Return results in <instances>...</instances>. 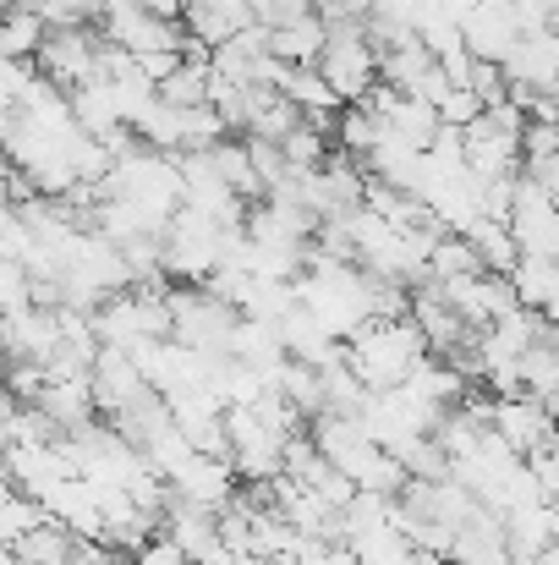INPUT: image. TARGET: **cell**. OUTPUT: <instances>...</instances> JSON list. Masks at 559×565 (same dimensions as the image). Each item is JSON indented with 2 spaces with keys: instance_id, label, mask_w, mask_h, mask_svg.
I'll use <instances>...</instances> for the list:
<instances>
[{
  "instance_id": "1",
  "label": "cell",
  "mask_w": 559,
  "mask_h": 565,
  "mask_svg": "<svg viewBox=\"0 0 559 565\" xmlns=\"http://www.w3.org/2000/svg\"><path fill=\"white\" fill-rule=\"evenodd\" d=\"M428 358V335L411 313L400 319H368L357 335H346V369L363 379L368 390H395L406 374Z\"/></svg>"
},
{
  "instance_id": "2",
  "label": "cell",
  "mask_w": 559,
  "mask_h": 565,
  "mask_svg": "<svg viewBox=\"0 0 559 565\" xmlns=\"http://www.w3.org/2000/svg\"><path fill=\"white\" fill-rule=\"evenodd\" d=\"M324 72V83L341 94V105H357L378 88V50L368 39V22L363 17H346V22H330V39H324V55L313 61Z\"/></svg>"
},
{
  "instance_id": "3",
  "label": "cell",
  "mask_w": 559,
  "mask_h": 565,
  "mask_svg": "<svg viewBox=\"0 0 559 565\" xmlns=\"http://www.w3.org/2000/svg\"><path fill=\"white\" fill-rule=\"evenodd\" d=\"M219 220H208V214H197V209H176L171 214V225L160 231V269H165V280H192V286H203L214 269H219Z\"/></svg>"
},
{
  "instance_id": "4",
  "label": "cell",
  "mask_w": 559,
  "mask_h": 565,
  "mask_svg": "<svg viewBox=\"0 0 559 565\" xmlns=\"http://www.w3.org/2000/svg\"><path fill=\"white\" fill-rule=\"evenodd\" d=\"M171 302V335L203 352V358H230V330H236V308L219 302L208 286L197 291H165Z\"/></svg>"
},
{
  "instance_id": "5",
  "label": "cell",
  "mask_w": 559,
  "mask_h": 565,
  "mask_svg": "<svg viewBox=\"0 0 559 565\" xmlns=\"http://www.w3.org/2000/svg\"><path fill=\"white\" fill-rule=\"evenodd\" d=\"M99 39L88 28H44V44H39V77H50L55 88H83L94 83L99 72Z\"/></svg>"
},
{
  "instance_id": "6",
  "label": "cell",
  "mask_w": 559,
  "mask_h": 565,
  "mask_svg": "<svg viewBox=\"0 0 559 565\" xmlns=\"http://www.w3.org/2000/svg\"><path fill=\"white\" fill-rule=\"evenodd\" d=\"M510 450H559V423L544 412L538 395H494V423H488Z\"/></svg>"
},
{
  "instance_id": "7",
  "label": "cell",
  "mask_w": 559,
  "mask_h": 565,
  "mask_svg": "<svg viewBox=\"0 0 559 565\" xmlns=\"http://www.w3.org/2000/svg\"><path fill=\"white\" fill-rule=\"evenodd\" d=\"M461 39L472 50V61H505L522 39V17H516V0H477L466 17H461Z\"/></svg>"
},
{
  "instance_id": "8",
  "label": "cell",
  "mask_w": 559,
  "mask_h": 565,
  "mask_svg": "<svg viewBox=\"0 0 559 565\" xmlns=\"http://www.w3.org/2000/svg\"><path fill=\"white\" fill-rule=\"evenodd\" d=\"M88 384H94L99 412H110V417H116V412H127L138 395H149V390H154L127 347H99V358H94V369H88Z\"/></svg>"
},
{
  "instance_id": "9",
  "label": "cell",
  "mask_w": 559,
  "mask_h": 565,
  "mask_svg": "<svg viewBox=\"0 0 559 565\" xmlns=\"http://www.w3.org/2000/svg\"><path fill=\"white\" fill-rule=\"evenodd\" d=\"M236 467H230V456H203V450H192L182 467L171 472V489L182 494V500H197V505H208V511H225L230 500H236Z\"/></svg>"
},
{
  "instance_id": "10",
  "label": "cell",
  "mask_w": 559,
  "mask_h": 565,
  "mask_svg": "<svg viewBox=\"0 0 559 565\" xmlns=\"http://www.w3.org/2000/svg\"><path fill=\"white\" fill-rule=\"evenodd\" d=\"M55 347H61L55 308H22V313H6L0 319V352L11 363H50Z\"/></svg>"
},
{
  "instance_id": "11",
  "label": "cell",
  "mask_w": 559,
  "mask_h": 565,
  "mask_svg": "<svg viewBox=\"0 0 559 565\" xmlns=\"http://www.w3.org/2000/svg\"><path fill=\"white\" fill-rule=\"evenodd\" d=\"M324 39H330V22L319 17V6H297L269 28V50L291 66H313L324 55Z\"/></svg>"
},
{
  "instance_id": "12",
  "label": "cell",
  "mask_w": 559,
  "mask_h": 565,
  "mask_svg": "<svg viewBox=\"0 0 559 565\" xmlns=\"http://www.w3.org/2000/svg\"><path fill=\"white\" fill-rule=\"evenodd\" d=\"M160 533H171L176 544H182L192 565L208 561L225 539H219V511H208V505H197V500H182V494H171V505H165V516H160Z\"/></svg>"
},
{
  "instance_id": "13",
  "label": "cell",
  "mask_w": 559,
  "mask_h": 565,
  "mask_svg": "<svg viewBox=\"0 0 559 565\" xmlns=\"http://www.w3.org/2000/svg\"><path fill=\"white\" fill-rule=\"evenodd\" d=\"M280 341H286V358H297V363H313V369H330V363H341L346 358V341H335L302 302L280 319Z\"/></svg>"
},
{
  "instance_id": "14",
  "label": "cell",
  "mask_w": 559,
  "mask_h": 565,
  "mask_svg": "<svg viewBox=\"0 0 559 565\" xmlns=\"http://www.w3.org/2000/svg\"><path fill=\"white\" fill-rule=\"evenodd\" d=\"M61 434H72V428H83V423H94V412H99V401H94V384L88 374L77 379H44V390H39V401H33Z\"/></svg>"
},
{
  "instance_id": "15",
  "label": "cell",
  "mask_w": 559,
  "mask_h": 565,
  "mask_svg": "<svg viewBox=\"0 0 559 565\" xmlns=\"http://www.w3.org/2000/svg\"><path fill=\"white\" fill-rule=\"evenodd\" d=\"M230 358H236V363H247V369H258V374H275V369L286 363V341H280V324L236 313V330H230Z\"/></svg>"
},
{
  "instance_id": "16",
  "label": "cell",
  "mask_w": 559,
  "mask_h": 565,
  "mask_svg": "<svg viewBox=\"0 0 559 565\" xmlns=\"http://www.w3.org/2000/svg\"><path fill=\"white\" fill-rule=\"evenodd\" d=\"M368 39L373 50H400V44H417V6L411 0H373L368 6Z\"/></svg>"
},
{
  "instance_id": "17",
  "label": "cell",
  "mask_w": 559,
  "mask_h": 565,
  "mask_svg": "<svg viewBox=\"0 0 559 565\" xmlns=\"http://www.w3.org/2000/svg\"><path fill=\"white\" fill-rule=\"evenodd\" d=\"M466 242L477 247V264H483V275H510V269L522 264V247H516L510 225H505V220H494V214H483V220L466 231Z\"/></svg>"
},
{
  "instance_id": "18",
  "label": "cell",
  "mask_w": 559,
  "mask_h": 565,
  "mask_svg": "<svg viewBox=\"0 0 559 565\" xmlns=\"http://www.w3.org/2000/svg\"><path fill=\"white\" fill-rule=\"evenodd\" d=\"M208 160H214L219 182L236 192V198H247V203H258V198H264V177H258V166H252L247 143H230V138H219V143L208 149Z\"/></svg>"
},
{
  "instance_id": "19",
  "label": "cell",
  "mask_w": 559,
  "mask_h": 565,
  "mask_svg": "<svg viewBox=\"0 0 559 565\" xmlns=\"http://www.w3.org/2000/svg\"><path fill=\"white\" fill-rule=\"evenodd\" d=\"M208 83H214V72H208V55L203 50H192L182 66L160 83V99L165 105H176V110H192V105H208Z\"/></svg>"
},
{
  "instance_id": "20",
  "label": "cell",
  "mask_w": 559,
  "mask_h": 565,
  "mask_svg": "<svg viewBox=\"0 0 559 565\" xmlns=\"http://www.w3.org/2000/svg\"><path fill=\"white\" fill-rule=\"evenodd\" d=\"M510 286L522 297V308H544L549 297L559 291V258H544V253H522V264L510 269Z\"/></svg>"
},
{
  "instance_id": "21",
  "label": "cell",
  "mask_w": 559,
  "mask_h": 565,
  "mask_svg": "<svg viewBox=\"0 0 559 565\" xmlns=\"http://www.w3.org/2000/svg\"><path fill=\"white\" fill-rule=\"evenodd\" d=\"M384 132H389V127H384V116L373 110L368 99H357V105H346V110L335 116V143H341L346 154H357V160L368 154Z\"/></svg>"
},
{
  "instance_id": "22",
  "label": "cell",
  "mask_w": 559,
  "mask_h": 565,
  "mask_svg": "<svg viewBox=\"0 0 559 565\" xmlns=\"http://www.w3.org/2000/svg\"><path fill=\"white\" fill-rule=\"evenodd\" d=\"M455 275H483L477 247L455 231H439V242L428 247V280H455Z\"/></svg>"
},
{
  "instance_id": "23",
  "label": "cell",
  "mask_w": 559,
  "mask_h": 565,
  "mask_svg": "<svg viewBox=\"0 0 559 565\" xmlns=\"http://www.w3.org/2000/svg\"><path fill=\"white\" fill-rule=\"evenodd\" d=\"M39 44H44V22H39V11H33V6H11V11L0 17V55H11V61H33Z\"/></svg>"
},
{
  "instance_id": "24",
  "label": "cell",
  "mask_w": 559,
  "mask_h": 565,
  "mask_svg": "<svg viewBox=\"0 0 559 565\" xmlns=\"http://www.w3.org/2000/svg\"><path fill=\"white\" fill-rule=\"evenodd\" d=\"M280 154H286V166H291V171H319V166L330 160V132H324V127H313V121L302 116V121L280 138Z\"/></svg>"
},
{
  "instance_id": "25",
  "label": "cell",
  "mask_w": 559,
  "mask_h": 565,
  "mask_svg": "<svg viewBox=\"0 0 559 565\" xmlns=\"http://www.w3.org/2000/svg\"><path fill=\"white\" fill-rule=\"evenodd\" d=\"M28 6L39 11L44 28H88V22H99L105 0H28Z\"/></svg>"
},
{
  "instance_id": "26",
  "label": "cell",
  "mask_w": 559,
  "mask_h": 565,
  "mask_svg": "<svg viewBox=\"0 0 559 565\" xmlns=\"http://www.w3.org/2000/svg\"><path fill=\"white\" fill-rule=\"evenodd\" d=\"M297 121H302V110H297L286 94H275V99H269V105L252 116V127H247V132H252V138H269V143H280V138H286Z\"/></svg>"
},
{
  "instance_id": "27",
  "label": "cell",
  "mask_w": 559,
  "mask_h": 565,
  "mask_svg": "<svg viewBox=\"0 0 559 565\" xmlns=\"http://www.w3.org/2000/svg\"><path fill=\"white\" fill-rule=\"evenodd\" d=\"M22 308H33V275L17 258H0V319Z\"/></svg>"
},
{
  "instance_id": "28",
  "label": "cell",
  "mask_w": 559,
  "mask_h": 565,
  "mask_svg": "<svg viewBox=\"0 0 559 565\" xmlns=\"http://www.w3.org/2000/svg\"><path fill=\"white\" fill-rule=\"evenodd\" d=\"M549 154H559V121L527 116V127H522V160H549Z\"/></svg>"
},
{
  "instance_id": "29",
  "label": "cell",
  "mask_w": 559,
  "mask_h": 565,
  "mask_svg": "<svg viewBox=\"0 0 559 565\" xmlns=\"http://www.w3.org/2000/svg\"><path fill=\"white\" fill-rule=\"evenodd\" d=\"M466 88H472L483 105H499L510 83H505V66H499V61H472V72H466Z\"/></svg>"
},
{
  "instance_id": "30",
  "label": "cell",
  "mask_w": 559,
  "mask_h": 565,
  "mask_svg": "<svg viewBox=\"0 0 559 565\" xmlns=\"http://www.w3.org/2000/svg\"><path fill=\"white\" fill-rule=\"evenodd\" d=\"M477 116H483V99H477L472 88H450L444 105H439V121H444V127H472Z\"/></svg>"
},
{
  "instance_id": "31",
  "label": "cell",
  "mask_w": 559,
  "mask_h": 565,
  "mask_svg": "<svg viewBox=\"0 0 559 565\" xmlns=\"http://www.w3.org/2000/svg\"><path fill=\"white\" fill-rule=\"evenodd\" d=\"M132 561L138 565H192V555H186L171 533H160V539H143V550H138Z\"/></svg>"
},
{
  "instance_id": "32",
  "label": "cell",
  "mask_w": 559,
  "mask_h": 565,
  "mask_svg": "<svg viewBox=\"0 0 559 565\" xmlns=\"http://www.w3.org/2000/svg\"><path fill=\"white\" fill-rule=\"evenodd\" d=\"M182 61H186V50H149V55H138V72H143V77L160 88V83H165V77H171Z\"/></svg>"
},
{
  "instance_id": "33",
  "label": "cell",
  "mask_w": 559,
  "mask_h": 565,
  "mask_svg": "<svg viewBox=\"0 0 559 565\" xmlns=\"http://www.w3.org/2000/svg\"><path fill=\"white\" fill-rule=\"evenodd\" d=\"M527 467L538 472V483H544L549 505L559 511V450H533V456H527Z\"/></svg>"
},
{
  "instance_id": "34",
  "label": "cell",
  "mask_w": 559,
  "mask_h": 565,
  "mask_svg": "<svg viewBox=\"0 0 559 565\" xmlns=\"http://www.w3.org/2000/svg\"><path fill=\"white\" fill-rule=\"evenodd\" d=\"M559 0H516V17H522V33H549Z\"/></svg>"
},
{
  "instance_id": "35",
  "label": "cell",
  "mask_w": 559,
  "mask_h": 565,
  "mask_svg": "<svg viewBox=\"0 0 559 565\" xmlns=\"http://www.w3.org/2000/svg\"><path fill=\"white\" fill-rule=\"evenodd\" d=\"M197 6H219V11H230V17H241V22H258L247 0H197Z\"/></svg>"
},
{
  "instance_id": "36",
  "label": "cell",
  "mask_w": 559,
  "mask_h": 565,
  "mask_svg": "<svg viewBox=\"0 0 559 565\" xmlns=\"http://www.w3.org/2000/svg\"><path fill=\"white\" fill-rule=\"evenodd\" d=\"M11 417H17V390L0 379V423H11Z\"/></svg>"
},
{
  "instance_id": "37",
  "label": "cell",
  "mask_w": 559,
  "mask_h": 565,
  "mask_svg": "<svg viewBox=\"0 0 559 565\" xmlns=\"http://www.w3.org/2000/svg\"><path fill=\"white\" fill-rule=\"evenodd\" d=\"M538 313H544V319H549V324H555V330H559V291H555V297H549V302H544V308H538Z\"/></svg>"
},
{
  "instance_id": "38",
  "label": "cell",
  "mask_w": 559,
  "mask_h": 565,
  "mask_svg": "<svg viewBox=\"0 0 559 565\" xmlns=\"http://www.w3.org/2000/svg\"><path fill=\"white\" fill-rule=\"evenodd\" d=\"M549 33H559V11H555V22H549Z\"/></svg>"
}]
</instances>
